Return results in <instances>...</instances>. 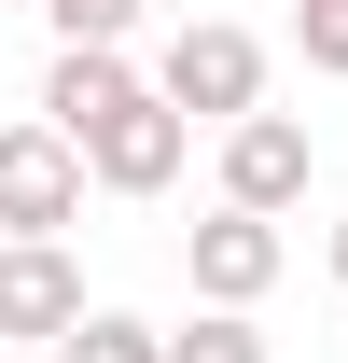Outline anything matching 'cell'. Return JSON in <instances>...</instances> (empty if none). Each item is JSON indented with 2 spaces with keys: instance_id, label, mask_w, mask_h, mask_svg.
Segmentation results:
<instances>
[{
  "instance_id": "obj_7",
  "label": "cell",
  "mask_w": 348,
  "mask_h": 363,
  "mask_svg": "<svg viewBox=\"0 0 348 363\" xmlns=\"http://www.w3.org/2000/svg\"><path fill=\"white\" fill-rule=\"evenodd\" d=\"M112 98H139L126 43H56V70H42V126H56V140H84Z\"/></svg>"
},
{
  "instance_id": "obj_8",
  "label": "cell",
  "mask_w": 348,
  "mask_h": 363,
  "mask_svg": "<svg viewBox=\"0 0 348 363\" xmlns=\"http://www.w3.org/2000/svg\"><path fill=\"white\" fill-rule=\"evenodd\" d=\"M42 363H168V335H153L139 308H84V321H70Z\"/></svg>"
},
{
  "instance_id": "obj_4",
  "label": "cell",
  "mask_w": 348,
  "mask_h": 363,
  "mask_svg": "<svg viewBox=\"0 0 348 363\" xmlns=\"http://www.w3.org/2000/svg\"><path fill=\"white\" fill-rule=\"evenodd\" d=\"M181 266H195V308H265L279 266H293V238L265 224V210H209V224L181 238Z\"/></svg>"
},
{
  "instance_id": "obj_1",
  "label": "cell",
  "mask_w": 348,
  "mask_h": 363,
  "mask_svg": "<svg viewBox=\"0 0 348 363\" xmlns=\"http://www.w3.org/2000/svg\"><path fill=\"white\" fill-rule=\"evenodd\" d=\"M153 98H168L181 126H237V112H265V43L237 14H181L168 56H153Z\"/></svg>"
},
{
  "instance_id": "obj_10",
  "label": "cell",
  "mask_w": 348,
  "mask_h": 363,
  "mask_svg": "<svg viewBox=\"0 0 348 363\" xmlns=\"http://www.w3.org/2000/svg\"><path fill=\"white\" fill-rule=\"evenodd\" d=\"M42 28H56V43H126L139 0H42Z\"/></svg>"
},
{
  "instance_id": "obj_12",
  "label": "cell",
  "mask_w": 348,
  "mask_h": 363,
  "mask_svg": "<svg viewBox=\"0 0 348 363\" xmlns=\"http://www.w3.org/2000/svg\"><path fill=\"white\" fill-rule=\"evenodd\" d=\"M320 252H335V279H348V210H335V238H320Z\"/></svg>"
},
{
  "instance_id": "obj_3",
  "label": "cell",
  "mask_w": 348,
  "mask_h": 363,
  "mask_svg": "<svg viewBox=\"0 0 348 363\" xmlns=\"http://www.w3.org/2000/svg\"><path fill=\"white\" fill-rule=\"evenodd\" d=\"M84 224V154L28 112V126H0V238H70Z\"/></svg>"
},
{
  "instance_id": "obj_11",
  "label": "cell",
  "mask_w": 348,
  "mask_h": 363,
  "mask_svg": "<svg viewBox=\"0 0 348 363\" xmlns=\"http://www.w3.org/2000/svg\"><path fill=\"white\" fill-rule=\"evenodd\" d=\"M293 43H306V70L348 84V0H293Z\"/></svg>"
},
{
  "instance_id": "obj_9",
  "label": "cell",
  "mask_w": 348,
  "mask_h": 363,
  "mask_svg": "<svg viewBox=\"0 0 348 363\" xmlns=\"http://www.w3.org/2000/svg\"><path fill=\"white\" fill-rule=\"evenodd\" d=\"M168 363H265V335H251V308H195L168 335Z\"/></svg>"
},
{
  "instance_id": "obj_2",
  "label": "cell",
  "mask_w": 348,
  "mask_h": 363,
  "mask_svg": "<svg viewBox=\"0 0 348 363\" xmlns=\"http://www.w3.org/2000/svg\"><path fill=\"white\" fill-rule=\"evenodd\" d=\"M70 154H84V182H98V196H168V182H181V154H195V126H181L168 98H153V70H139V98H112V112H98Z\"/></svg>"
},
{
  "instance_id": "obj_5",
  "label": "cell",
  "mask_w": 348,
  "mask_h": 363,
  "mask_svg": "<svg viewBox=\"0 0 348 363\" xmlns=\"http://www.w3.org/2000/svg\"><path fill=\"white\" fill-rule=\"evenodd\" d=\"M84 321V266H70V238H0V335L14 350H56Z\"/></svg>"
},
{
  "instance_id": "obj_6",
  "label": "cell",
  "mask_w": 348,
  "mask_h": 363,
  "mask_svg": "<svg viewBox=\"0 0 348 363\" xmlns=\"http://www.w3.org/2000/svg\"><path fill=\"white\" fill-rule=\"evenodd\" d=\"M306 168H320V140H306L293 112H237V126H223V210H265V224H279L306 196Z\"/></svg>"
}]
</instances>
